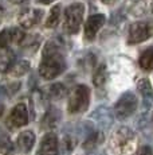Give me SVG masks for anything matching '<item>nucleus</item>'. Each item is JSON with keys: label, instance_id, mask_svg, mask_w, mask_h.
<instances>
[{"label": "nucleus", "instance_id": "obj_6", "mask_svg": "<svg viewBox=\"0 0 153 155\" xmlns=\"http://www.w3.org/2000/svg\"><path fill=\"white\" fill-rule=\"evenodd\" d=\"M153 35V23L137 22L129 28V43H141Z\"/></svg>", "mask_w": 153, "mask_h": 155}, {"label": "nucleus", "instance_id": "obj_1", "mask_svg": "<svg viewBox=\"0 0 153 155\" xmlns=\"http://www.w3.org/2000/svg\"><path fill=\"white\" fill-rule=\"evenodd\" d=\"M66 64L58 46L54 42H47L43 50V59L39 66V74L46 80H52L63 73Z\"/></svg>", "mask_w": 153, "mask_h": 155}, {"label": "nucleus", "instance_id": "obj_17", "mask_svg": "<svg viewBox=\"0 0 153 155\" xmlns=\"http://www.w3.org/2000/svg\"><path fill=\"white\" fill-rule=\"evenodd\" d=\"M102 139H104V135L101 132H94L93 131V132H90L87 135L86 140L83 143V147L87 148V150H93V148H95L102 142Z\"/></svg>", "mask_w": 153, "mask_h": 155}, {"label": "nucleus", "instance_id": "obj_26", "mask_svg": "<svg viewBox=\"0 0 153 155\" xmlns=\"http://www.w3.org/2000/svg\"><path fill=\"white\" fill-rule=\"evenodd\" d=\"M11 43V30L5 28L0 32V47H7Z\"/></svg>", "mask_w": 153, "mask_h": 155}, {"label": "nucleus", "instance_id": "obj_18", "mask_svg": "<svg viewBox=\"0 0 153 155\" xmlns=\"http://www.w3.org/2000/svg\"><path fill=\"white\" fill-rule=\"evenodd\" d=\"M59 121V112L57 109H48L45 113V117H43V126L47 128H52L55 127Z\"/></svg>", "mask_w": 153, "mask_h": 155}, {"label": "nucleus", "instance_id": "obj_4", "mask_svg": "<svg viewBox=\"0 0 153 155\" xmlns=\"http://www.w3.org/2000/svg\"><path fill=\"white\" fill-rule=\"evenodd\" d=\"M85 12V5L82 3H74L69 5L64 12V28L70 34L78 32L82 23V16Z\"/></svg>", "mask_w": 153, "mask_h": 155}, {"label": "nucleus", "instance_id": "obj_21", "mask_svg": "<svg viewBox=\"0 0 153 155\" xmlns=\"http://www.w3.org/2000/svg\"><path fill=\"white\" fill-rule=\"evenodd\" d=\"M67 93V89L63 84H52L48 88V96L52 99H62Z\"/></svg>", "mask_w": 153, "mask_h": 155}, {"label": "nucleus", "instance_id": "obj_32", "mask_svg": "<svg viewBox=\"0 0 153 155\" xmlns=\"http://www.w3.org/2000/svg\"><path fill=\"white\" fill-rule=\"evenodd\" d=\"M152 11H153V8H152Z\"/></svg>", "mask_w": 153, "mask_h": 155}, {"label": "nucleus", "instance_id": "obj_27", "mask_svg": "<svg viewBox=\"0 0 153 155\" xmlns=\"http://www.w3.org/2000/svg\"><path fill=\"white\" fill-rule=\"evenodd\" d=\"M136 155H153V151L149 146H141V147L137 150Z\"/></svg>", "mask_w": 153, "mask_h": 155}, {"label": "nucleus", "instance_id": "obj_15", "mask_svg": "<svg viewBox=\"0 0 153 155\" xmlns=\"http://www.w3.org/2000/svg\"><path fill=\"white\" fill-rule=\"evenodd\" d=\"M61 20V5H54L50 11V15L46 20V27L47 28H54L58 26Z\"/></svg>", "mask_w": 153, "mask_h": 155}, {"label": "nucleus", "instance_id": "obj_23", "mask_svg": "<svg viewBox=\"0 0 153 155\" xmlns=\"http://www.w3.org/2000/svg\"><path fill=\"white\" fill-rule=\"evenodd\" d=\"M76 142L74 138H71V136L66 135L63 139H62V150H64V154H70L73 150H74Z\"/></svg>", "mask_w": 153, "mask_h": 155}, {"label": "nucleus", "instance_id": "obj_9", "mask_svg": "<svg viewBox=\"0 0 153 155\" xmlns=\"http://www.w3.org/2000/svg\"><path fill=\"white\" fill-rule=\"evenodd\" d=\"M38 155H58V138L55 134H46L40 143Z\"/></svg>", "mask_w": 153, "mask_h": 155}, {"label": "nucleus", "instance_id": "obj_12", "mask_svg": "<svg viewBox=\"0 0 153 155\" xmlns=\"http://www.w3.org/2000/svg\"><path fill=\"white\" fill-rule=\"evenodd\" d=\"M137 88H138V92H140L144 97L145 108L148 109L149 105H151V103H152V100H153V89H152L151 82H149V80H146V78H141L137 84Z\"/></svg>", "mask_w": 153, "mask_h": 155}, {"label": "nucleus", "instance_id": "obj_10", "mask_svg": "<svg viewBox=\"0 0 153 155\" xmlns=\"http://www.w3.org/2000/svg\"><path fill=\"white\" fill-rule=\"evenodd\" d=\"M104 23H105V15L102 14L92 15L87 19L86 25H85V37H86V39L92 41L95 37L97 32H98V30L104 26Z\"/></svg>", "mask_w": 153, "mask_h": 155}, {"label": "nucleus", "instance_id": "obj_22", "mask_svg": "<svg viewBox=\"0 0 153 155\" xmlns=\"http://www.w3.org/2000/svg\"><path fill=\"white\" fill-rule=\"evenodd\" d=\"M146 11V2H144V0H138L137 3H134L133 5L130 7V10H129V12L132 15H134V16H141V15H144Z\"/></svg>", "mask_w": 153, "mask_h": 155}, {"label": "nucleus", "instance_id": "obj_25", "mask_svg": "<svg viewBox=\"0 0 153 155\" xmlns=\"http://www.w3.org/2000/svg\"><path fill=\"white\" fill-rule=\"evenodd\" d=\"M10 30H11V42H14V43H22L23 41L26 39L24 32H23L20 28L14 27V28H10Z\"/></svg>", "mask_w": 153, "mask_h": 155}, {"label": "nucleus", "instance_id": "obj_3", "mask_svg": "<svg viewBox=\"0 0 153 155\" xmlns=\"http://www.w3.org/2000/svg\"><path fill=\"white\" fill-rule=\"evenodd\" d=\"M90 103V89L86 85H76L71 91L69 97V109L70 113H79L87 109Z\"/></svg>", "mask_w": 153, "mask_h": 155}, {"label": "nucleus", "instance_id": "obj_19", "mask_svg": "<svg viewBox=\"0 0 153 155\" xmlns=\"http://www.w3.org/2000/svg\"><path fill=\"white\" fill-rule=\"evenodd\" d=\"M108 78V71H106V66L105 65H101L93 74V82L95 86H102L106 82Z\"/></svg>", "mask_w": 153, "mask_h": 155}, {"label": "nucleus", "instance_id": "obj_16", "mask_svg": "<svg viewBox=\"0 0 153 155\" xmlns=\"http://www.w3.org/2000/svg\"><path fill=\"white\" fill-rule=\"evenodd\" d=\"M140 66L144 70L153 69V47H149L140 57Z\"/></svg>", "mask_w": 153, "mask_h": 155}, {"label": "nucleus", "instance_id": "obj_11", "mask_svg": "<svg viewBox=\"0 0 153 155\" xmlns=\"http://www.w3.org/2000/svg\"><path fill=\"white\" fill-rule=\"evenodd\" d=\"M92 117L97 121V124L101 128H108L113 123V113L106 107H99L98 109H95L93 112Z\"/></svg>", "mask_w": 153, "mask_h": 155}, {"label": "nucleus", "instance_id": "obj_28", "mask_svg": "<svg viewBox=\"0 0 153 155\" xmlns=\"http://www.w3.org/2000/svg\"><path fill=\"white\" fill-rule=\"evenodd\" d=\"M4 10H5V8H4V5H3V2L0 0V15L4 14Z\"/></svg>", "mask_w": 153, "mask_h": 155}, {"label": "nucleus", "instance_id": "obj_20", "mask_svg": "<svg viewBox=\"0 0 153 155\" xmlns=\"http://www.w3.org/2000/svg\"><path fill=\"white\" fill-rule=\"evenodd\" d=\"M10 70L14 77L24 76V74L30 70V64H28L27 61H20V62H17V64L12 65V68H11Z\"/></svg>", "mask_w": 153, "mask_h": 155}, {"label": "nucleus", "instance_id": "obj_31", "mask_svg": "<svg viewBox=\"0 0 153 155\" xmlns=\"http://www.w3.org/2000/svg\"><path fill=\"white\" fill-rule=\"evenodd\" d=\"M39 2H42V3H45V4H48V3H51V2H54V0H39Z\"/></svg>", "mask_w": 153, "mask_h": 155}, {"label": "nucleus", "instance_id": "obj_8", "mask_svg": "<svg viewBox=\"0 0 153 155\" xmlns=\"http://www.w3.org/2000/svg\"><path fill=\"white\" fill-rule=\"evenodd\" d=\"M43 11L38 8H27L19 15V25L24 28H30L40 22Z\"/></svg>", "mask_w": 153, "mask_h": 155}, {"label": "nucleus", "instance_id": "obj_2", "mask_svg": "<svg viewBox=\"0 0 153 155\" xmlns=\"http://www.w3.org/2000/svg\"><path fill=\"white\" fill-rule=\"evenodd\" d=\"M136 135L128 127H120L114 131L110 139L113 151L120 155H132L136 151Z\"/></svg>", "mask_w": 153, "mask_h": 155}, {"label": "nucleus", "instance_id": "obj_7", "mask_svg": "<svg viewBox=\"0 0 153 155\" xmlns=\"http://www.w3.org/2000/svg\"><path fill=\"white\" fill-rule=\"evenodd\" d=\"M28 123V111L24 104H17L10 113L8 124L11 127H23Z\"/></svg>", "mask_w": 153, "mask_h": 155}, {"label": "nucleus", "instance_id": "obj_24", "mask_svg": "<svg viewBox=\"0 0 153 155\" xmlns=\"http://www.w3.org/2000/svg\"><path fill=\"white\" fill-rule=\"evenodd\" d=\"M14 151V144L11 143V140L4 136V138H0V153L2 154H11Z\"/></svg>", "mask_w": 153, "mask_h": 155}, {"label": "nucleus", "instance_id": "obj_29", "mask_svg": "<svg viewBox=\"0 0 153 155\" xmlns=\"http://www.w3.org/2000/svg\"><path fill=\"white\" fill-rule=\"evenodd\" d=\"M101 2H104L105 4H113V3L117 2V0H101Z\"/></svg>", "mask_w": 153, "mask_h": 155}, {"label": "nucleus", "instance_id": "obj_30", "mask_svg": "<svg viewBox=\"0 0 153 155\" xmlns=\"http://www.w3.org/2000/svg\"><path fill=\"white\" fill-rule=\"evenodd\" d=\"M11 3H15V4H19V3H22V2H24V0H10Z\"/></svg>", "mask_w": 153, "mask_h": 155}, {"label": "nucleus", "instance_id": "obj_5", "mask_svg": "<svg viewBox=\"0 0 153 155\" xmlns=\"http://www.w3.org/2000/svg\"><path fill=\"white\" fill-rule=\"evenodd\" d=\"M137 108V99L132 92H126L123 93L121 97L118 99V101L114 105V116L120 120H123V119H128L129 116H132L134 112H136Z\"/></svg>", "mask_w": 153, "mask_h": 155}, {"label": "nucleus", "instance_id": "obj_13", "mask_svg": "<svg viewBox=\"0 0 153 155\" xmlns=\"http://www.w3.org/2000/svg\"><path fill=\"white\" fill-rule=\"evenodd\" d=\"M14 61H15V54L12 53V50L7 49V47H3L0 50V71L2 73H7L12 68Z\"/></svg>", "mask_w": 153, "mask_h": 155}, {"label": "nucleus", "instance_id": "obj_14", "mask_svg": "<svg viewBox=\"0 0 153 155\" xmlns=\"http://www.w3.org/2000/svg\"><path fill=\"white\" fill-rule=\"evenodd\" d=\"M35 143V135L31 131H24L17 136V147L23 153H30V150L34 147Z\"/></svg>", "mask_w": 153, "mask_h": 155}]
</instances>
